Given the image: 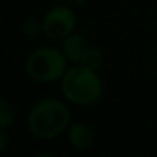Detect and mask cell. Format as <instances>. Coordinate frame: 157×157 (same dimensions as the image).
I'll list each match as a JSON object with an SVG mask.
<instances>
[{
    "label": "cell",
    "instance_id": "obj_1",
    "mask_svg": "<svg viewBox=\"0 0 157 157\" xmlns=\"http://www.w3.org/2000/svg\"><path fill=\"white\" fill-rule=\"evenodd\" d=\"M72 124L67 101L46 96L35 101L28 113L29 133L38 140H53L64 134Z\"/></svg>",
    "mask_w": 157,
    "mask_h": 157
},
{
    "label": "cell",
    "instance_id": "obj_2",
    "mask_svg": "<svg viewBox=\"0 0 157 157\" xmlns=\"http://www.w3.org/2000/svg\"><path fill=\"white\" fill-rule=\"evenodd\" d=\"M59 90L69 104L92 107L101 101L104 95V82L98 70L82 64H72L59 79Z\"/></svg>",
    "mask_w": 157,
    "mask_h": 157
},
{
    "label": "cell",
    "instance_id": "obj_3",
    "mask_svg": "<svg viewBox=\"0 0 157 157\" xmlns=\"http://www.w3.org/2000/svg\"><path fill=\"white\" fill-rule=\"evenodd\" d=\"M69 69V59L59 48L41 46L34 49L25 59L26 75L40 84L59 82L66 70Z\"/></svg>",
    "mask_w": 157,
    "mask_h": 157
},
{
    "label": "cell",
    "instance_id": "obj_4",
    "mask_svg": "<svg viewBox=\"0 0 157 157\" xmlns=\"http://www.w3.org/2000/svg\"><path fill=\"white\" fill-rule=\"evenodd\" d=\"M43 35L51 41H61L73 31H76L78 17L75 8L67 6L64 3L49 8L43 18Z\"/></svg>",
    "mask_w": 157,
    "mask_h": 157
},
{
    "label": "cell",
    "instance_id": "obj_5",
    "mask_svg": "<svg viewBox=\"0 0 157 157\" xmlns=\"http://www.w3.org/2000/svg\"><path fill=\"white\" fill-rule=\"evenodd\" d=\"M69 145L76 151H87L95 145V130L86 122H72L66 131Z\"/></svg>",
    "mask_w": 157,
    "mask_h": 157
},
{
    "label": "cell",
    "instance_id": "obj_6",
    "mask_svg": "<svg viewBox=\"0 0 157 157\" xmlns=\"http://www.w3.org/2000/svg\"><path fill=\"white\" fill-rule=\"evenodd\" d=\"M90 46L92 44L89 38L79 31H73L70 35H67L64 40L59 41V49L63 51L66 58L69 59V63L72 64H79L84 53L87 52Z\"/></svg>",
    "mask_w": 157,
    "mask_h": 157
},
{
    "label": "cell",
    "instance_id": "obj_7",
    "mask_svg": "<svg viewBox=\"0 0 157 157\" xmlns=\"http://www.w3.org/2000/svg\"><path fill=\"white\" fill-rule=\"evenodd\" d=\"M17 119V108L9 99L0 98V130H9Z\"/></svg>",
    "mask_w": 157,
    "mask_h": 157
},
{
    "label": "cell",
    "instance_id": "obj_8",
    "mask_svg": "<svg viewBox=\"0 0 157 157\" xmlns=\"http://www.w3.org/2000/svg\"><path fill=\"white\" fill-rule=\"evenodd\" d=\"M104 61H105L104 52H102L99 48H96V46H90V48L87 49V52L84 53V56H82V59H81L79 64H82V66H86V67H89V69H93V70H98V72H99V69L104 66Z\"/></svg>",
    "mask_w": 157,
    "mask_h": 157
},
{
    "label": "cell",
    "instance_id": "obj_9",
    "mask_svg": "<svg viewBox=\"0 0 157 157\" xmlns=\"http://www.w3.org/2000/svg\"><path fill=\"white\" fill-rule=\"evenodd\" d=\"M21 32L26 38H37L43 34V23L38 18H26L21 25Z\"/></svg>",
    "mask_w": 157,
    "mask_h": 157
},
{
    "label": "cell",
    "instance_id": "obj_10",
    "mask_svg": "<svg viewBox=\"0 0 157 157\" xmlns=\"http://www.w3.org/2000/svg\"><path fill=\"white\" fill-rule=\"evenodd\" d=\"M9 147V136L5 130H0V156L8 150Z\"/></svg>",
    "mask_w": 157,
    "mask_h": 157
},
{
    "label": "cell",
    "instance_id": "obj_11",
    "mask_svg": "<svg viewBox=\"0 0 157 157\" xmlns=\"http://www.w3.org/2000/svg\"><path fill=\"white\" fill-rule=\"evenodd\" d=\"M64 5H67V6H72V8H75V9H78V8H81V6H84L89 0H61Z\"/></svg>",
    "mask_w": 157,
    "mask_h": 157
},
{
    "label": "cell",
    "instance_id": "obj_12",
    "mask_svg": "<svg viewBox=\"0 0 157 157\" xmlns=\"http://www.w3.org/2000/svg\"><path fill=\"white\" fill-rule=\"evenodd\" d=\"M29 157H59V156H56L53 153H35V154H32Z\"/></svg>",
    "mask_w": 157,
    "mask_h": 157
}]
</instances>
